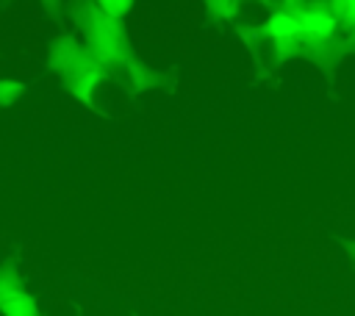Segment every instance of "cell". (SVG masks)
I'll use <instances>...</instances> for the list:
<instances>
[{
  "mask_svg": "<svg viewBox=\"0 0 355 316\" xmlns=\"http://www.w3.org/2000/svg\"><path fill=\"white\" fill-rule=\"evenodd\" d=\"M103 8H105V11H128L130 3H103Z\"/></svg>",
  "mask_w": 355,
  "mask_h": 316,
  "instance_id": "obj_7",
  "label": "cell"
},
{
  "mask_svg": "<svg viewBox=\"0 0 355 316\" xmlns=\"http://www.w3.org/2000/svg\"><path fill=\"white\" fill-rule=\"evenodd\" d=\"M0 310H3V316H39L36 302L22 291H8L0 302Z\"/></svg>",
  "mask_w": 355,
  "mask_h": 316,
  "instance_id": "obj_3",
  "label": "cell"
},
{
  "mask_svg": "<svg viewBox=\"0 0 355 316\" xmlns=\"http://www.w3.org/2000/svg\"><path fill=\"white\" fill-rule=\"evenodd\" d=\"M25 86L17 80H0V105H14L17 97H22Z\"/></svg>",
  "mask_w": 355,
  "mask_h": 316,
  "instance_id": "obj_5",
  "label": "cell"
},
{
  "mask_svg": "<svg viewBox=\"0 0 355 316\" xmlns=\"http://www.w3.org/2000/svg\"><path fill=\"white\" fill-rule=\"evenodd\" d=\"M347 249H349V252H352V258H355V241H352V244H347Z\"/></svg>",
  "mask_w": 355,
  "mask_h": 316,
  "instance_id": "obj_8",
  "label": "cell"
},
{
  "mask_svg": "<svg viewBox=\"0 0 355 316\" xmlns=\"http://www.w3.org/2000/svg\"><path fill=\"white\" fill-rule=\"evenodd\" d=\"M327 8L333 14L336 25L347 28L349 36L355 39V0H333V3H327Z\"/></svg>",
  "mask_w": 355,
  "mask_h": 316,
  "instance_id": "obj_4",
  "label": "cell"
},
{
  "mask_svg": "<svg viewBox=\"0 0 355 316\" xmlns=\"http://www.w3.org/2000/svg\"><path fill=\"white\" fill-rule=\"evenodd\" d=\"M297 19H300V28H302L305 39H333V33H336V19H333L327 3L302 6Z\"/></svg>",
  "mask_w": 355,
  "mask_h": 316,
  "instance_id": "obj_1",
  "label": "cell"
},
{
  "mask_svg": "<svg viewBox=\"0 0 355 316\" xmlns=\"http://www.w3.org/2000/svg\"><path fill=\"white\" fill-rule=\"evenodd\" d=\"M266 36H272L275 42H288V39H300L302 36V28H300V19L294 14H286L283 8L269 14V19L263 22L261 28Z\"/></svg>",
  "mask_w": 355,
  "mask_h": 316,
  "instance_id": "obj_2",
  "label": "cell"
},
{
  "mask_svg": "<svg viewBox=\"0 0 355 316\" xmlns=\"http://www.w3.org/2000/svg\"><path fill=\"white\" fill-rule=\"evenodd\" d=\"M214 8H219V11H225V17H236V3H214Z\"/></svg>",
  "mask_w": 355,
  "mask_h": 316,
  "instance_id": "obj_6",
  "label": "cell"
}]
</instances>
